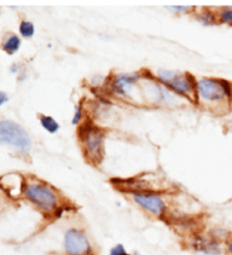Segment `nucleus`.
Wrapping results in <instances>:
<instances>
[{
  "mask_svg": "<svg viewBox=\"0 0 232 255\" xmlns=\"http://www.w3.org/2000/svg\"><path fill=\"white\" fill-rule=\"evenodd\" d=\"M23 194L29 202L45 213H53L59 206V198L56 190L41 180L25 181Z\"/></svg>",
  "mask_w": 232,
  "mask_h": 255,
  "instance_id": "1",
  "label": "nucleus"
},
{
  "mask_svg": "<svg viewBox=\"0 0 232 255\" xmlns=\"http://www.w3.org/2000/svg\"><path fill=\"white\" fill-rule=\"evenodd\" d=\"M79 140L81 148L91 163H100L104 156V133L91 123L81 125L79 128Z\"/></svg>",
  "mask_w": 232,
  "mask_h": 255,
  "instance_id": "2",
  "label": "nucleus"
},
{
  "mask_svg": "<svg viewBox=\"0 0 232 255\" xmlns=\"http://www.w3.org/2000/svg\"><path fill=\"white\" fill-rule=\"evenodd\" d=\"M157 80L169 90L183 97L197 101V83L189 73L173 72V70H158Z\"/></svg>",
  "mask_w": 232,
  "mask_h": 255,
  "instance_id": "3",
  "label": "nucleus"
},
{
  "mask_svg": "<svg viewBox=\"0 0 232 255\" xmlns=\"http://www.w3.org/2000/svg\"><path fill=\"white\" fill-rule=\"evenodd\" d=\"M197 98L205 103L230 102L232 98L231 84L222 79H201L197 81Z\"/></svg>",
  "mask_w": 232,
  "mask_h": 255,
  "instance_id": "4",
  "label": "nucleus"
},
{
  "mask_svg": "<svg viewBox=\"0 0 232 255\" xmlns=\"http://www.w3.org/2000/svg\"><path fill=\"white\" fill-rule=\"evenodd\" d=\"M0 141L22 154H28L32 148V139L27 131L21 125L10 120L0 123Z\"/></svg>",
  "mask_w": 232,
  "mask_h": 255,
  "instance_id": "5",
  "label": "nucleus"
},
{
  "mask_svg": "<svg viewBox=\"0 0 232 255\" xmlns=\"http://www.w3.org/2000/svg\"><path fill=\"white\" fill-rule=\"evenodd\" d=\"M63 249L67 255H93L91 242L86 232L80 229H69L66 231Z\"/></svg>",
  "mask_w": 232,
  "mask_h": 255,
  "instance_id": "6",
  "label": "nucleus"
},
{
  "mask_svg": "<svg viewBox=\"0 0 232 255\" xmlns=\"http://www.w3.org/2000/svg\"><path fill=\"white\" fill-rule=\"evenodd\" d=\"M133 202L138 205L144 211L154 215H162L166 212V203L163 198L157 194H148V192H134L132 195Z\"/></svg>",
  "mask_w": 232,
  "mask_h": 255,
  "instance_id": "7",
  "label": "nucleus"
},
{
  "mask_svg": "<svg viewBox=\"0 0 232 255\" xmlns=\"http://www.w3.org/2000/svg\"><path fill=\"white\" fill-rule=\"evenodd\" d=\"M140 75L138 74H120L113 81L112 87L115 93L120 96H131V92L134 85L139 81Z\"/></svg>",
  "mask_w": 232,
  "mask_h": 255,
  "instance_id": "8",
  "label": "nucleus"
},
{
  "mask_svg": "<svg viewBox=\"0 0 232 255\" xmlns=\"http://www.w3.org/2000/svg\"><path fill=\"white\" fill-rule=\"evenodd\" d=\"M21 47V39L13 33H7L2 39V50L7 55H13Z\"/></svg>",
  "mask_w": 232,
  "mask_h": 255,
  "instance_id": "9",
  "label": "nucleus"
},
{
  "mask_svg": "<svg viewBox=\"0 0 232 255\" xmlns=\"http://www.w3.org/2000/svg\"><path fill=\"white\" fill-rule=\"evenodd\" d=\"M38 118H39V121H40L42 128H44L46 132H49L50 134H55V133H57L59 131V128H61L59 124L52 118V116L40 114Z\"/></svg>",
  "mask_w": 232,
  "mask_h": 255,
  "instance_id": "10",
  "label": "nucleus"
},
{
  "mask_svg": "<svg viewBox=\"0 0 232 255\" xmlns=\"http://www.w3.org/2000/svg\"><path fill=\"white\" fill-rule=\"evenodd\" d=\"M19 35L24 39H30L33 38L34 34H35V27L30 21H27V19H22L21 23H19L18 27Z\"/></svg>",
  "mask_w": 232,
  "mask_h": 255,
  "instance_id": "11",
  "label": "nucleus"
},
{
  "mask_svg": "<svg viewBox=\"0 0 232 255\" xmlns=\"http://www.w3.org/2000/svg\"><path fill=\"white\" fill-rule=\"evenodd\" d=\"M218 18H219V21L223 22V23L232 25V8L226 7L220 10Z\"/></svg>",
  "mask_w": 232,
  "mask_h": 255,
  "instance_id": "12",
  "label": "nucleus"
},
{
  "mask_svg": "<svg viewBox=\"0 0 232 255\" xmlns=\"http://www.w3.org/2000/svg\"><path fill=\"white\" fill-rule=\"evenodd\" d=\"M81 116H83V108H81V104H78V106L75 107L74 115H73V119H72V124L74 125V126L80 125Z\"/></svg>",
  "mask_w": 232,
  "mask_h": 255,
  "instance_id": "13",
  "label": "nucleus"
},
{
  "mask_svg": "<svg viewBox=\"0 0 232 255\" xmlns=\"http://www.w3.org/2000/svg\"><path fill=\"white\" fill-rule=\"evenodd\" d=\"M109 255H131V254L127 253L126 249L123 247V245H116L115 247L110 249Z\"/></svg>",
  "mask_w": 232,
  "mask_h": 255,
  "instance_id": "14",
  "label": "nucleus"
},
{
  "mask_svg": "<svg viewBox=\"0 0 232 255\" xmlns=\"http://www.w3.org/2000/svg\"><path fill=\"white\" fill-rule=\"evenodd\" d=\"M168 10H172L173 12H188V11L191 10V6H179V5H177V6H167Z\"/></svg>",
  "mask_w": 232,
  "mask_h": 255,
  "instance_id": "15",
  "label": "nucleus"
},
{
  "mask_svg": "<svg viewBox=\"0 0 232 255\" xmlns=\"http://www.w3.org/2000/svg\"><path fill=\"white\" fill-rule=\"evenodd\" d=\"M6 101H7L6 93L1 91V92H0V106H4V104L6 103Z\"/></svg>",
  "mask_w": 232,
  "mask_h": 255,
  "instance_id": "16",
  "label": "nucleus"
},
{
  "mask_svg": "<svg viewBox=\"0 0 232 255\" xmlns=\"http://www.w3.org/2000/svg\"><path fill=\"white\" fill-rule=\"evenodd\" d=\"M228 253L229 255H232V242L228 243Z\"/></svg>",
  "mask_w": 232,
  "mask_h": 255,
  "instance_id": "17",
  "label": "nucleus"
}]
</instances>
